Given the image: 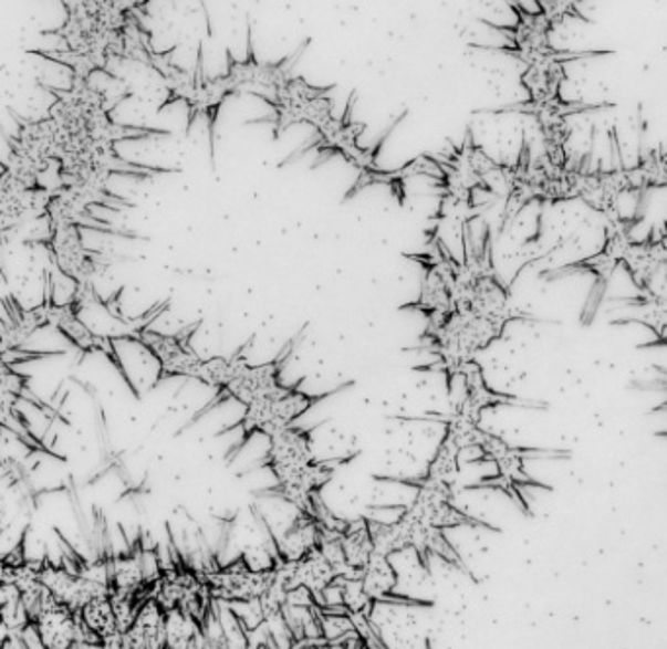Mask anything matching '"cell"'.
I'll list each match as a JSON object with an SVG mask.
<instances>
[{"mask_svg":"<svg viewBox=\"0 0 667 649\" xmlns=\"http://www.w3.org/2000/svg\"><path fill=\"white\" fill-rule=\"evenodd\" d=\"M251 30L253 28L249 25L246 60H236L231 53H228L229 65L226 76L233 86V94H254L262 101L269 102L292 78V69L296 67L298 61L310 48L312 40L305 38L304 42L298 45V50L286 55L284 60L267 63V61L257 60V55H254Z\"/></svg>","mask_w":667,"mask_h":649,"instance_id":"obj_7","label":"cell"},{"mask_svg":"<svg viewBox=\"0 0 667 649\" xmlns=\"http://www.w3.org/2000/svg\"><path fill=\"white\" fill-rule=\"evenodd\" d=\"M272 544L280 564L300 562L308 552L317 548V521L298 511L292 524L280 536H274Z\"/></svg>","mask_w":667,"mask_h":649,"instance_id":"obj_20","label":"cell"},{"mask_svg":"<svg viewBox=\"0 0 667 649\" xmlns=\"http://www.w3.org/2000/svg\"><path fill=\"white\" fill-rule=\"evenodd\" d=\"M40 583L53 599L60 600L61 605H65L73 613H79L81 607L94 597L108 595L106 583L79 575L73 567L65 564H53L50 557H45L43 562Z\"/></svg>","mask_w":667,"mask_h":649,"instance_id":"obj_13","label":"cell"},{"mask_svg":"<svg viewBox=\"0 0 667 649\" xmlns=\"http://www.w3.org/2000/svg\"><path fill=\"white\" fill-rule=\"evenodd\" d=\"M81 622L91 630V632L102 641L112 640L118 636V622H116V616H114V608H112L111 599L108 595H101V597H94L88 600L86 605L81 607V610L76 613Z\"/></svg>","mask_w":667,"mask_h":649,"instance_id":"obj_25","label":"cell"},{"mask_svg":"<svg viewBox=\"0 0 667 649\" xmlns=\"http://www.w3.org/2000/svg\"><path fill=\"white\" fill-rule=\"evenodd\" d=\"M666 233L661 228H654L646 239L634 241L628 247L621 266H625L640 295H648L656 292L654 282L666 266Z\"/></svg>","mask_w":667,"mask_h":649,"instance_id":"obj_16","label":"cell"},{"mask_svg":"<svg viewBox=\"0 0 667 649\" xmlns=\"http://www.w3.org/2000/svg\"><path fill=\"white\" fill-rule=\"evenodd\" d=\"M43 649H73L76 643V613L43 589L42 603L30 622Z\"/></svg>","mask_w":667,"mask_h":649,"instance_id":"obj_17","label":"cell"},{"mask_svg":"<svg viewBox=\"0 0 667 649\" xmlns=\"http://www.w3.org/2000/svg\"><path fill=\"white\" fill-rule=\"evenodd\" d=\"M165 649H200L204 646L202 628L183 610H169L165 618Z\"/></svg>","mask_w":667,"mask_h":649,"instance_id":"obj_26","label":"cell"},{"mask_svg":"<svg viewBox=\"0 0 667 649\" xmlns=\"http://www.w3.org/2000/svg\"><path fill=\"white\" fill-rule=\"evenodd\" d=\"M506 327V323L501 321L480 317L476 313H450L440 323L425 331V338L429 341L427 350L439 356V363L427 368L447 371L448 391H450L458 371L468 364L476 363L480 353L501 338Z\"/></svg>","mask_w":667,"mask_h":649,"instance_id":"obj_2","label":"cell"},{"mask_svg":"<svg viewBox=\"0 0 667 649\" xmlns=\"http://www.w3.org/2000/svg\"><path fill=\"white\" fill-rule=\"evenodd\" d=\"M335 85L312 86L304 76H292L279 93L267 102L272 106L271 118L253 119L249 124H272L274 127V139L286 132L288 127L296 124H310V126L322 129L327 126L333 116V102L330 93Z\"/></svg>","mask_w":667,"mask_h":649,"instance_id":"obj_4","label":"cell"},{"mask_svg":"<svg viewBox=\"0 0 667 649\" xmlns=\"http://www.w3.org/2000/svg\"><path fill=\"white\" fill-rule=\"evenodd\" d=\"M165 618L167 613L155 600H144L122 634V649H165Z\"/></svg>","mask_w":667,"mask_h":649,"instance_id":"obj_19","label":"cell"},{"mask_svg":"<svg viewBox=\"0 0 667 649\" xmlns=\"http://www.w3.org/2000/svg\"><path fill=\"white\" fill-rule=\"evenodd\" d=\"M345 386L327 391V394L312 396V394L302 391L300 384H296V386H284L282 384L271 396L262 397L259 401L247 405L243 419L236 425V429L243 432L241 447H246L247 440L251 439L253 435L272 437L274 432L292 427L294 421H298L302 415L312 409L313 405L320 404L325 397L335 396Z\"/></svg>","mask_w":667,"mask_h":649,"instance_id":"obj_5","label":"cell"},{"mask_svg":"<svg viewBox=\"0 0 667 649\" xmlns=\"http://www.w3.org/2000/svg\"><path fill=\"white\" fill-rule=\"evenodd\" d=\"M355 102L356 91H353L351 96H348V102H346L345 114L341 118L331 119L327 126H323L322 129L315 132L317 134V142L312 145V149H317L320 155H317V159L313 163V169L320 167L325 160H330L333 155H341L351 167L358 169V175L368 172V170L381 169L378 155H381L382 147L388 142L389 134L404 122L407 111L402 112L399 116L392 119V124L382 132L381 139L366 149V147L358 145V139L364 134L366 124L364 122H356L353 118Z\"/></svg>","mask_w":667,"mask_h":649,"instance_id":"obj_3","label":"cell"},{"mask_svg":"<svg viewBox=\"0 0 667 649\" xmlns=\"http://www.w3.org/2000/svg\"><path fill=\"white\" fill-rule=\"evenodd\" d=\"M137 338L157 358V363L161 366V380L163 378L196 380L204 358L190 348L188 337H170L144 327L137 333Z\"/></svg>","mask_w":667,"mask_h":649,"instance_id":"obj_14","label":"cell"},{"mask_svg":"<svg viewBox=\"0 0 667 649\" xmlns=\"http://www.w3.org/2000/svg\"><path fill=\"white\" fill-rule=\"evenodd\" d=\"M361 582H363L364 593L368 595L372 603L389 599L396 590V567L388 556L372 552L368 564L364 565L361 572Z\"/></svg>","mask_w":667,"mask_h":649,"instance_id":"obj_22","label":"cell"},{"mask_svg":"<svg viewBox=\"0 0 667 649\" xmlns=\"http://www.w3.org/2000/svg\"><path fill=\"white\" fill-rule=\"evenodd\" d=\"M509 7L517 14L515 24L499 25L491 24V22H486V24L490 25L491 30H496L498 34L503 35L511 45H501V48L478 45V50L507 53L515 60L523 61L527 67L556 57L562 50H556L550 40L552 32L557 30L556 22L542 9L539 12H529L523 9L521 2H511Z\"/></svg>","mask_w":667,"mask_h":649,"instance_id":"obj_6","label":"cell"},{"mask_svg":"<svg viewBox=\"0 0 667 649\" xmlns=\"http://www.w3.org/2000/svg\"><path fill=\"white\" fill-rule=\"evenodd\" d=\"M460 376L465 384H462V399L458 401L455 411L450 417H457L460 421L472 422V425H480L482 421V414L486 409H493L499 405H523V407H541L539 404H531V401H521L513 396H507V394H499L486 384L483 378V371L478 364H468L462 370L458 371L457 378Z\"/></svg>","mask_w":667,"mask_h":649,"instance_id":"obj_15","label":"cell"},{"mask_svg":"<svg viewBox=\"0 0 667 649\" xmlns=\"http://www.w3.org/2000/svg\"><path fill=\"white\" fill-rule=\"evenodd\" d=\"M341 548H343V556H345L348 569L353 574H361L374 552L366 519L346 524L343 536H341Z\"/></svg>","mask_w":667,"mask_h":649,"instance_id":"obj_24","label":"cell"},{"mask_svg":"<svg viewBox=\"0 0 667 649\" xmlns=\"http://www.w3.org/2000/svg\"><path fill=\"white\" fill-rule=\"evenodd\" d=\"M437 165L432 163L431 155L429 153H423L419 157L409 160L407 165H404L402 169L397 170H368L358 175L353 188L346 192L345 200L355 198L364 188L376 185H388L392 188V192L397 196L399 203L406 202V192H404V186L407 185V180L414 177H432L439 180V175L435 172Z\"/></svg>","mask_w":667,"mask_h":649,"instance_id":"obj_18","label":"cell"},{"mask_svg":"<svg viewBox=\"0 0 667 649\" xmlns=\"http://www.w3.org/2000/svg\"><path fill=\"white\" fill-rule=\"evenodd\" d=\"M460 454H462V450L445 435L423 480L431 481V483L455 491V485H457L458 478H460Z\"/></svg>","mask_w":667,"mask_h":649,"instance_id":"obj_23","label":"cell"},{"mask_svg":"<svg viewBox=\"0 0 667 649\" xmlns=\"http://www.w3.org/2000/svg\"><path fill=\"white\" fill-rule=\"evenodd\" d=\"M317 620L322 628V640L325 643L338 640L346 634L355 632V625L351 620V615H331V613H322L317 608Z\"/></svg>","mask_w":667,"mask_h":649,"instance_id":"obj_27","label":"cell"},{"mask_svg":"<svg viewBox=\"0 0 667 649\" xmlns=\"http://www.w3.org/2000/svg\"><path fill=\"white\" fill-rule=\"evenodd\" d=\"M613 51H567L562 50L556 57L542 61L536 65L527 67L521 75V85L529 94V104H549L562 98V86L567 81L566 63L570 61L587 60V57H600L611 55Z\"/></svg>","mask_w":667,"mask_h":649,"instance_id":"obj_12","label":"cell"},{"mask_svg":"<svg viewBox=\"0 0 667 649\" xmlns=\"http://www.w3.org/2000/svg\"><path fill=\"white\" fill-rule=\"evenodd\" d=\"M48 254L63 276L73 280L75 286L93 284L101 272V259L83 245L81 228L48 229Z\"/></svg>","mask_w":667,"mask_h":649,"instance_id":"obj_10","label":"cell"},{"mask_svg":"<svg viewBox=\"0 0 667 649\" xmlns=\"http://www.w3.org/2000/svg\"><path fill=\"white\" fill-rule=\"evenodd\" d=\"M302 333L294 341H290L284 346V350L280 353V356H277L271 363L259 364V366H251L247 363L241 370L237 371L236 378L229 381L228 386L218 394V401L231 397V399H237L239 404L247 407V405L259 401L262 397L274 394L282 386L280 374L284 370L288 360L294 355V348H296V343L302 337Z\"/></svg>","mask_w":667,"mask_h":649,"instance_id":"obj_11","label":"cell"},{"mask_svg":"<svg viewBox=\"0 0 667 649\" xmlns=\"http://www.w3.org/2000/svg\"><path fill=\"white\" fill-rule=\"evenodd\" d=\"M613 104L608 102H570L560 98L556 102H549V104H529V102H517V104H507L501 108H491V111H482V114H503V112H519L524 116H532L539 124L550 122V119H567L572 116H582L587 112H600L607 111Z\"/></svg>","mask_w":667,"mask_h":649,"instance_id":"obj_21","label":"cell"},{"mask_svg":"<svg viewBox=\"0 0 667 649\" xmlns=\"http://www.w3.org/2000/svg\"><path fill=\"white\" fill-rule=\"evenodd\" d=\"M643 221V216H630V218H615V220H607V228H605V243L601 247L600 253L582 259V261L572 262V264H564L560 269L550 270L544 274L546 280L564 279L570 276L574 272H590L593 274L597 282H595V292L597 297L593 302V307H597L601 304V297L605 294V287H607L608 280L613 279L615 270L623 264L626 251L628 247L633 245V229Z\"/></svg>","mask_w":667,"mask_h":649,"instance_id":"obj_8","label":"cell"},{"mask_svg":"<svg viewBox=\"0 0 667 649\" xmlns=\"http://www.w3.org/2000/svg\"><path fill=\"white\" fill-rule=\"evenodd\" d=\"M198 574L202 577L211 603L218 605L261 599L274 579V572H251L241 557L216 569H200Z\"/></svg>","mask_w":667,"mask_h":649,"instance_id":"obj_9","label":"cell"},{"mask_svg":"<svg viewBox=\"0 0 667 649\" xmlns=\"http://www.w3.org/2000/svg\"><path fill=\"white\" fill-rule=\"evenodd\" d=\"M67 20L53 34L67 45L65 51L43 53L73 73V78L88 81L106 71L112 60L124 53V40L132 12L122 2H67Z\"/></svg>","mask_w":667,"mask_h":649,"instance_id":"obj_1","label":"cell"},{"mask_svg":"<svg viewBox=\"0 0 667 649\" xmlns=\"http://www.w3.org/2000/svg\"><path fill=\"white\" fill-rule=\"evenodd\" d=\"M73 649H75V646H73Z\"/></svg>","mask_w":667,"mask_h":649,"instance_id":"obj_28","label":"cell"}]
</instances>
